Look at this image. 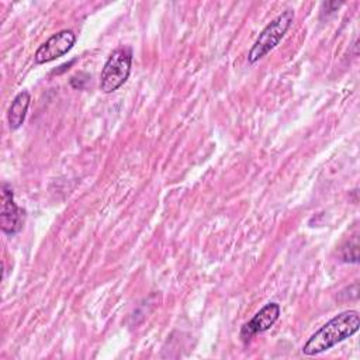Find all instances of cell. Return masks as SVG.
Returning a JSON list of instances; mask_svg holds the SVG:
<instances>
[{"instance_id":"6da1fadb","label":"cell","mask_w":360,"mask_h":360,"mask_svg":"<svg viewBox=\"0 0 360 360\" xmlns=\"http://www.w3.org/2000/svg\"><path fill=\"white\" fill-rule=\"evenodd\" d=\"M360 328V315L357 311L350 309L340 312L323 326H321L302 346V353L315 356L322 353L345 339L353 336Z\"/></svg>"},{"instance_id":"7a4b0ae2","label":"cell","mask_w":360,"mask_h":360,"mask_svg":"<svg viewBox=\"0 0 360 360\" xmlns=\"http://www.w3.org/2000/svg\"><path fill=\"white\" fill-rule=\"evenodd\" d=\"M132 65V51L129 46L115 49L104 63L100 75V89L108 94L120 89L128 79Z\"/></svg>"},{"instance_id":"3957f363","label":"cell","mask_w":360,"mask_h":360,"mask_svg":"<svg viewBox=\"0 0 360 360\" xmlns=\"http://www.w3.org/2000/svg\"><path fill=\"white\" fill-rule=\"evenodd\" d=\"M294 20V11L285 10L280 15H277L271 22H269L263 31L259 34L257 39L255 41L252 49L249 51L248 59L250 63H255L260 60L263 56H266L273 48L278 45L290 25Z\"/></svg>"},{"instance_id":"277c9868","label":"cell","mask_w":360,"mask_h":360,"mask_svg":"<svg viewBox=\"0 0 360 360\" xmlns=\"http://www.w3.org/2000/svg\"><path fill=\"white\" fill-rule=\"evenodd\" d=\"M76 42V35L70 30H62L49 37L35 52L34 59L37 63L52 62L68 53Z\"/></svg>"},{"instance_id":"5b68a950","label":"cell","mask_w":360,"mask_h":360,"mask_svg":"<svg viewBox=\"0 0 360 360\" xmlns=\"http://www.w3.org/2000/svg\"><path fill=\"white\" fill-rule=\"evenodd\" d=\"M24 224V210L14 202L13 190L7 183L1 186V211L0 226L7 235H15L21 231Z\"/></svg>"},{"instance_id":"8992f818","label":"cell","mask_w":360,"mask_h":360,"mask_svg":"<svg viewBox=\"0 0 360 360\" xmlns=\"http://www.w3.org/2000/svg\"><path fill=\"white\" fill-rule=\"evenodd\" d=\"M280 305L277 302L266 304L249 322H246L240 329V339L248 343L256 333L269 330L280 316Z\"/></svg>"},{"instance_id":"52a82bcc","label":"cell","mask_w":360,"mask_h":360,"mask_svg":"<svg viewBox=\"0 0 360 360\" xmlns=\"http://www.w3.org/2000/svg\"><path fill=\"white\" fill-rule=\"evenodd\" d=\"M30 101H31V96L25 90L18 93L11 101V105L7 112V120L11 129H17L22 125L30 107Z\"/></svg>"},{"instance_id":"ba28073f","label":"cell","mask_w":360,"mask_h":360,"mask_svg":"<svg viewBox=\"0 0 360 360\" xmlns=\"http://www.w3.org/2000/svg\"><path fill=\"white\" fill-rule=\"evenodd\" d=\"M87 79H89V75H86V73H79V75H76V76H73V77L70 79V84H75L76 82H79L75 89H83V87H84V83L87 82Z\"/></svg>"}]
</instances>
